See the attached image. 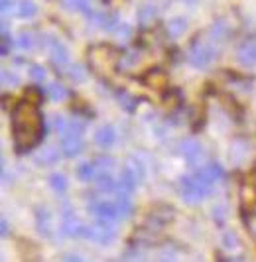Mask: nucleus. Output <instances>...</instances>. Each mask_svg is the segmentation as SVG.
I'll list each match as a JSON object with an SVG mask.
<instances>
[{
	"instance_id": "obj_1",
	"label": "nucleus",
	"mask_w": 256,
	"mask_h": 262,
	"mask_svg": "<svg viewBox=\"0 0 256 262\" xmlns=\"http://www.w3.org/2000/svg\"><path fill=\"white\" fill-rule=\"evenodd\" d=\"M12 138L18 154H26L44 138V115L36 103L20 101L12 111Z\"/></svg>"
},
{
	"instance_id": "obj_2",
	"label": "nucleus",
	"mask_w": 256,
	"mask_h": 262,
	"mask_svg": "<svg viewBox=\"0 0 256 262\" xmlns=\"http://www.w3.org/2000/svg\"><path fill=\"white\" fill-rule=\"evenodd\" d=\"M118 55L113 48L109 46H95L89 52V66L95 73L99 75H111L116 69Z\"/></svg>"
},
{
	"instance_id": "obj_3",
	"label": "nucleus",
	"mask_w": 256,
	"mask_h": 262,
	"mask_svg": "<svg viewBox=\"0 0 256 262\" xmlns=\"http://www.w3.org/2000/svg\"><path fill=\"white\" fill-rule=\"evenodd\" d=\"M179 193L183 197V201H187V203H199L205 197H209L211 185L205 184L203 180H199L195 173L193 176H183L179 180Z\"/></svg>"
},
{
	"instance_id": "obj_4",
	"label": "nucleus",
	"mask_w": 256,
	"mask_h": 262,
	"mask_svg": "<svg viewBox=\"0 0 256 262\" xmlns=\"http://www.w3.org/2000/svg\"><path fill=\"white\" fill-rule=\"evenodd\" d=\"M83 130L85 124L79 120H69L67 130L61 134V150L67 158H75L83 152Z\"/></svg>"
},
{
	"instance_id": "obj_5",
	"label": "nucleus",
	"mask_w": 256,
	"mask_h": 262,
	"mask_svg": "<svg viewBox=\"0 0 256 262\" xmlns=\"http://www.w3.org/2000/svg\"><path fill=\"white\" fill-rule=\"evenodd\" d=\"M217 57V50L213 41H203V39H195L187 52V61L197 69H205L207 66L213 63V59Z\"/></svg>"
},
{
	"instance_id": "obj_6",
	"label": "nucleus",
	"mask_w": 256,
	"mask_h": 262,
	"mask_svg": "<svg viewBox=\"0 0 256 262\" xmlns=\"http://www.w3.org/2000/svg\"><path fill=\"white\" fill-rule=\"evenodd\" d=\"M89 241L97 243V245H111L116 236L115 221L113 219H104V217H97L95 225H85V233Z\"/></svg>"
},
{
	"instance_id": "obj_7",
	"label": "nucleus",
	"mask_w": 256,
	"mask_h": 262,
	"mask_svg": "<svg viewBox=\"0 0 256 262\" xmlns=\"http://www.w3.org/2000/svg\"><path fill=\"white\" fill-rule=\"evenodd\" d=\"M44 46H46L48 52H50V57H51V61H53V66H57V67L69 66V52H67V48H65L59 39L53 38V36H46V38H44Z\"/></svg>"
},
{
	"instance_id": "obj_8",
	"label": "nucleus",
	"mask_w": 256,
	"mask_h": 262,
	"mask_svg": "<svg viewBox=\"0 0 256 262\" xmlns=\"http://www.w3.org/2000/svg\"><path fill=\"white\" fill-rule=\"evenodd\" d=\"M181 154L191 166H203L205 164V150L197 140H183L181 142Z\"/></svg>"
},
{
	"instance_id": "obj_9",
	"label": "nucleus",
	"mask_w": 256,
	"mask_h": 262,
	"mask_svg": "<svg viewBox=\"0 0 256 262\" xmlns=\"http://www.w3.org/2000/svg\"><path fill=\"white\" fill-rule=\"evenodd\" d=\"M61 233L65 236H83V233H85V225L79 221V217L73 211L65 209L63 221H61Z\"/></svg>"
},
{
	"instance_id": "obj_10",
	"label": "nucleus",
	"mask_w": 256,
	"mask_h": 262,
	"mask_svg": "<svg viewBox=\"0 0 256 262\" xmlns=\"http://www.w3.org/2000/svg\"><path fill=\"white\" fill-rule=\"evenodd\" d=\"M195 176H197L199 180H203L205 184L213 185L225 178V171H223V168H221L219 164H203V166H199V168L195 170Z\"/></svg>"
},
{
	"instance_id": "obj_11",
	"label": "nucleus",
	"mask_w": 256,
	"mask_h": 262,
	"mask_svg": "<svg viewBox=\"0 0 256 262\" xmlns=\"http://www.w3.org/2000/svg\"><path fill=\"white\" fill-rule=\"evenodd\" d=\"M91 213H95L97 217H104V219H120V215H118V205L113 203V201H104V199H97V201H93L89 205Z\"/></svg>"
},
{
	"instance_id": "obj_12",
	"label": "nucleus",
	"mask_w": 256,
	"mask_h": 262,
	"mask_svg": "<svg viewBox=\"0 0 256 262\" xmlns=\"http://www.w3.org/2000/svg\"><path fill=\"white\" fill-rule=\"evenodd\" d=\"M237 57L243 66H254L256 63V36L244 39L237 50Z\"/></svg>"
},
{
	"instance_id": "obj_13",
	"label": "nucleus",
	"mask_w": 256,
	"mask_h": 262,
	"mask_svg": "<svg viewBox=\"0 0 256 262\" xmlns=\"http://www.w3.org/2000/svg\"><path fill=\"white\" fill-rule=\"evenodd\" d=\"M230 34H232V30H230L227 20H219V22H215L213 26L209 28V32H207L209 41H213V43H223V41H227V39L230 38Z\"/></svg>"
},
{
	"instance_id": "obj_14",
	"label": "nucleus",
	"mask_w": 256,
	"mask_h": 262,
	"mask_svg": "<svg viewBox=\"0 0 256 262\" xmlns=\"http://www.w3.org/2000/svg\"><path fill=\"white\" fill-rule=\"evenodd\" d=\"M241 205L244 211H252L256 205V184L246 182L241 187Z\"/></svg>"
},
{
	"instance_id": "obj_15",
	"label": "nucleus",
	"mask_w": 256,
	"mask_h": 262,
	"mask_svg": "<svg viewBox=\"0 0 256 262\" xmlns=\"http://www.w3.org/2000/svg\"><path fill=\"white\" fill-rule=\"evenodd\" d=\"M95 142L101 146V148H111L116 142V130L111 124L101 126L99 130L95 132Z\"/></svg>"
},
{
	"instance_id": "obj_16",
	"label": "nucleus",
	"mask_w": 256,
	"mask_h": 262,
	"mask_svg": "<svg viewBox=\"0 0 256 262\" xmlns=\"http://www.w3.org/2000/svg\"><path fill=\"white\" fill-rule=\"evenodd\" d=\"M91 22L101 30H115L116 24H118V16L113 12H95Z\"/></svg>"
},
{
	"instance_id": "obj_17",
	"label": "nucleus",
	"mask_w": 256,
	"mask_h": 262,
	"mask_svg": "<svg viewBox=\"0 0 256 262\" xmlns=\"http://www.w3.org/2000/svg\"><path fill=\"white\" fill-rule=\"evenodd\" d=\"M36 225H38V231L41 233V235L50 236L51 233V217L50 213H48V209H38L36 211Z\"/></svg>"
},
{
	"instance_id": "obj_18",
	"label": "nucleus",
	"mask_w": 256,
	"mask_h": 262,
	"mask_svg": "<svg viewBox=\"0 0 256 262\" xmlns=\"http://www.w3.org/2000/svg\"><path fill=\"white\" fill-rule=\"evenodd\" d=\"M95 176H97L95 162H83V164L77 168V178H79L81 182H95Z\"/></svg>"
},
{
	"instance_id": "obj_19",
	"label": "nucleus",
	"mask_w": 256,
	"mask_h": 262,
	"mask_svg": "<svg viewBox=\"0 0 256 262\" xmlns=\"http://www.w3.org/2000/svg\"><path fill=\"white\" fill-rule=\"evenodd\" d=\"M166 30L172 38H179L187 30V20L185 18H174L166 24Z\"/></svg>"
},
{
	"instance_id": "obj_20",
	"label": "nucleus",
	"mask_w": 256,
	"mask_h": 262,
	"mask_svg": "<svg viewBox=\"0 0 256 262\" xmlns=\"http://www.w3.org/2000/svg\"><path fill=\"white\" fill-rule=\"evenodd\" d=\"M16 14H18L20 18H34V16L38 14V6H36L32 0H18Z\"/></svg>"
},
{
	"instance_id": "obj_21",
	"label": "nucleus",
	"mask_w": 256,
	"mask_h": 262,
	"mask_svg": "<svg viewBox=\"0 0 256 262\" xmlns=\"http://www.w3.org/2000/svg\"><path fill=\"white\" fill-rule=\"evenodd\" d=\"M50 185L53 187V191H57L59 195L67 191V180L63 173H51L50 176Z\"/></svg>"
},
{
	"instance_id": "obj_22",
	"label": "nucleus",
	"mask_w": 256,
	"mask_h": 262,
	"mask_svg": "<svg viewBox=\"0 0 256 262\" xmlns=\"http://www.w3.org/2000/svg\"><path fill=\"white\" fill-rule=\"evenodd\" d=\"M55 160H57V152H55L53 148H46V150H41V154L36 156V162H38V164H44V166L55 164Z\"/></svg>"
},
{
	"instance_id": "obj_23",
	"label": "nucleus",
	"mask_w": 256,
	"mask_h": 262,
	"mask_svg": "<svg viewBox=\"0 0 256 262\" xmlns=\"http://www.w3.org/2000/svg\"><path fill=\"white\" fill-rule=\"evenodd\" d=\"M146 83H148L150 87H164L167 83V77L162 71H152V73L146 77Z\"/></svg>"
},
{
	"instance_id": "obj_24",
	"label": "nucleus",
	"mask_w": 256,
	"mask_h": 262,
	"mask_svg": "<svg viewBox=\"0 0 256 262\" xmlns=\"http://www.w3.org/2000/svg\"><path fill=\"white\" fill-rule=\"evenodd\" d=\"M244 225H246V229H248V233H250L252 243L256 245V213L254 211H248V213L244 215Z\"/></svg>"
},
{
	"instance_id": "obj_25",
	"label": "nucleus",
	"mask_w": 256,
	"mask_h": 262,
	"mask_svg": "<svg viewBox=\"0 0 256 262\" xmlns=\"http://www.w3.org/2000/svg\"><path fill=\"white\" fill-rule=\"evenodd\" d=\"M67 95H69V93H67V89H65L63 85H59V83L50 85V97L53 101H65Z\"/></svg>"
},
{
	"instance_id": "obj_26",
	"label": "nucleus",
	"mask_w": 256,
	"mask_h": 262,
	"mask_svg": "<svg viewBox=\"0 0 256 262\" xmlns=\"http://www.w3.org/2000/svg\"><path fill=\"white\" fill-rule=\"evenodd\" d=\"M223 245H225V249H239V238L234 235V231H227L225 235H223Z\"/></svg>"
},
{
	"instance_id": "obj_27",
	"label": "nucleus",
	"mask_w": 256,
	"mask_h": 262,
	"mask_svg": "<svg viewBox=\"0 0 256 262\" xmlns=\"http://www.w3.org/2000/svg\"><path fill=\"white\" fill-rule=\"evenodd\" d=\"M156 14H158V10H156L154 6H144V8H140L138 16H140L142 24H146V22H150L152 18H156Z\"/></svg>"
},
{
	"instance_id": "obj_28",
	"label": "nucleus",
	"mask_w": 256,
	"mask_h": 262,
	"mask_svg": "<svg viewBox=\"0 0 256 262\" xmlns=\"http://www.w3.org/2000/svg\"><path fill=\"white\" fill-rule=\"evenodd\" d=\"M67 69H69L67 75L73 79V81H83V79H85V69L81 66H69Z\"/></svg>"
},
{
	"instance_id": "obj_29",
	"label": "nucleus",
	"mask_w": 256,
	"mask_h": 262,
	"mask_svg": "<svg viewBox=\"0 0 256 262\" xmlns=\"http://www.w3.org/2000/svg\"><path fill=\"white\" fill-rule=\"evenodd\" d=\"M32 43H34L32 34H30V32H22V34H20V38H18V46H20L22 50H30V48H32Z\"/></svg>"
},
{
	"instance_id": "obj_30",
	"label": "nucleus",
	"mask_w": 256,
	"mask_h": 262,
	"mask_svg": "<svg viewBox=\"0 0 256 262\" xmlns=\"http://www.w3.org/2000/svg\"><path fill=\"white\" fill-rule=\"evenodd\" d=\"M26 99L30 103H36L38 105L39 101H41V91H39L38 87H30V89H26Z\"/></svg>"
},
{
	"instance_id": "obj_31",
	"label": "nucleus",
	"mask_w": 256,
	"mask_h": 262,
	"mask_svg": "<svg viewBox=\"0 0 256 262\" xmlns=\"http://www.w3.org/2000/svg\"><path fill=\"white\" fill-rule=\"evenodd\" d=\"M30 77L34 79V81H38V83L46 81V69L39 66H34L32 69H30Z\"/></svg>"
},
{
	"instance_id": "obj_32",
	"label": "nucleus",
	"mask_w": 256,
	"mask_h": 262,
	"mask_svg": "<svg viewBox=\"0 0 256 262\" xmlns=\"http://www.w3.org/2000/svg\"><path fill=\"white\" fill-rule=\"evenodd\" d=\"M10 36H8V32H6V26H4V30H2V46H0V52H2V55H8L10 53Z\"/></svg>"
},
{
	"instance_id": "obj_33",
	"label": "nucleus",
	"mask_w": 256,
	"mask_h": 262,
	"mask_svg": "<svg viewBox=\"0 0 256 262\" xmlns=\"http://www.w3.org/2000/svg\"><path fill=\"white\" fill-rule=\"evenodd\" d=\"M116 36L122 39H130L132 38V26H128V24H120V26L116 28Z\"/></svg>"
},
{
	"instance_id": "obj_34",
	"label": "nucleus",
	"mask_w": 256,
	"mask_h": 262,
	"mask_svg": "<svg viewBox=\"0 0 256 262\" xmlns=\"http://www.w3.org/2000/svg\"><path fill=\"white\" fill-rule=\"evenodd\" d=\"M53 126H55V130L59 132V134H63L67 130V126H69V122L63 117H55L53 118Z\"/></svg>"
},
{
	"instance_id": "obj_35",
	"label": "nucleus",
	"mask_w": 256,
	"mask_h": 262,
	"mask_svg": "<svg viewBox=\"0 0 256 262\" xmlns=\"http://www.w3.org/2000/svg\"><path fill=\"white\" fill-rule=\"evenodd\" d=\"M8 81H10L12 85H18V77H16V75L8 73V71H2V83H4V85H8Z\"/></svg>"
},
{
	"instance_id": "obj_36",
	"label": "nucleus",
	"mask_w": 256,
	"mask_h": 262,
	"mask_svg": "<svg viewBox=\"0 0 256 262\" xmlns=\"http://www.w3.org/2000/svg\"><path fill=\"white\" fill-rule=\"evenodd\" d=\"M213 219H215L219 225L223 223V219H225V209H223V207H217V209H213Z\"/></svg>"
},
{
	"instance_id": "obj_37",
	"label": "nucleus",
	"mask_w": 256,
	"mask_h": 262,
	"mask_svg": "<svg viewBox=\"0 0 256 262\" xmlns=\"http://www.w3.org/2000/svg\"><path fill=\"white\" fill-rule=\"evenodd\" d=\"M12 6V0H2V12H6Z\"/></svg>"
},
{
	"instance_id": "obj_38",
	"label": "nucleus",
	"mask_w": 256,
	"mask_h": 262,
	"mask_svg": "<svg viewBox=\"0 0 256 262\" xmlns=\"http://www.w3.org/2000/svg\"><path fill=\"white\" fill-rule=\"evenodd\" d=\"M0 227H2V236L8 235V223H6V221H2V223H0Z\"/></svg>"
},
{
	"instance_id": "obj_39",
	"label": "nucleus",
	"mask_w": 256,
	"mask_h": 262,
	"mask_svg": "<svg viewBox=\"0 0 256 262\" xmlns=\"http://www.w3.org/2000/svg\"><path fill=\"white\" fill-rule=\"evenodd\" d=\"M185 2H187V4H195V2H197V0H185Z\"/></svg>"
}]
</instances>
